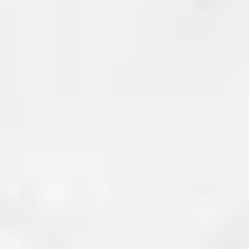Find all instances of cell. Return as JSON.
<instances>
[{
  "label": "cell",
  "mask_w": 249,
  "mask_h": 249,
  "mask_svg": "<svg viewBox=\"0 0 249 249\" xmlns=\"http://www.w3.org/2000/svg\"><path fill=\"white\" fill-rule=\"evenodd\" d=\"M0 249H44V228H33V217H11V206H0Z\"/></svg>",
  "instance_id": "6da1fadb"
},
{
  "label": "cell",
  "mask_w": 249,
  "mask_h": 249,
  "mask_svg": "<svg viewBox=\"0 0 249 249\" xmlns=\"http://www.w3.org/2000/svg\"><path fill=\"white\" fill-rule=\"evenodd\" d=\"M238 249H249V228H238Z\"/></svg>",
  "instance_id": "7a4b0ae2"
}]
</instances>
